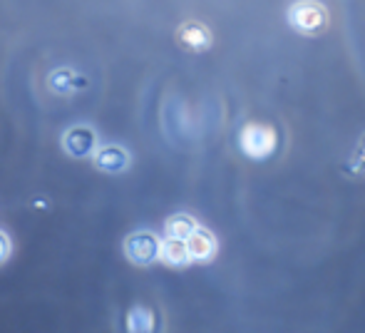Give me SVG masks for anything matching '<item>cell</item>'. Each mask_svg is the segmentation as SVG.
<instances>
[{
  "label": "cell",
  "instance_id": "1",
  "mask_svg": "<svg viewBox=\"0 0 365 333\" xmlns=\"http://www.w3.org/2000/svg\"><path fill=\"white\" fill-rule=\"evenodd\" d=\"M289 23L298 30V33L316 35L326 28L328 13L318 0H298V3H293L289 10Z\"/></svg>",
  "mask_w": 365,
  "mask_h": 333
},
{
  "label": "cell",
  "instance_id": "4",
  "mask_svg": "<svg viewBox=\"0 0 365 333\" xmlns=\"http://www.w3.org/2000/svg\"><path fill=\"white\" fill-rule=\"evenodd\" d=\"M65 155L73 160H87L97 150V132L90 125H73L60 140Z\"/></svg>",
  "mask_w": 365,
  "mask_h": 333
},
{
  "label": "cell",
  "instance_id": "10",
  "mask_svg": "<svg viewBox=\"0 0 365 333\" xmlns=\"http://www.w3.org/2000/svg\"><path fill=\"white\" fill-rule=\"evenodd\" d=\"M194 229H197V222H194V217H189V214H172V217L167 219V224H164L167 237H179V239H187Z\"/></svg>",
  "mask_w": 365,
  "mask_h": 333
},
{
  "label": "cell",
  "instance_id": "8",
  "mask_svg": "<svg viewBox=\"0 0 365 333\" xmlns=\"http://www.w3.org/2000/svg\"><path fill=\"white\" fill-rule=\"evenodd\" d=\"M159 259L169 266H187L192 261L187 249V239H179V237H167L159 247Z\"/></svg>",
  "mask_w": 365,
  "mask_h": 333
},
{
  "label": "cell",
  "instance_id": "9",
  "mask_svg": "<svg viewBox=\"0 0 365 333\" xmlns=\"http://www.w3.org/2000/svg\"><path fill=\"white\" fill-rule=\"evenodd\" d=\"M85 85H87V80L80 78V75L70 68H58L48 80V87L55 95H73L75 90H80V87H85Z\"/></svg>",
  "mask_w": 365,
  "mask_h": 333
},
{
  "label": "cell",
  "instance_id": "11",
  "mask_svg": "<svg viewBox=\"0 0 365 333\" xmlns=\"http://www.w3.org/2000/svg\"><path fill=\"white\" fill-rule=\"evenodd\" d=\"M154 329V314L145 306H135L127 314V331L132 333H149Z\"/></svg>",
  "mask_w": 365,
  "mask_h": 333
},
{
  "label": "cell",
  "instance_id": "12",
  "mask_svg": "<svg viewBox=\"0 0 365 333\" xmlns=\"http://www.w3.org/2000/svg\"><path fill=\"white\" fill-rule=\"evenodd\" d=\"M10 251H13V244H10V237L5 232H0V264L8 261Z\"/></svg>",
  "mask_w": 365,
  "mask_h": 333
},
{
  "label": "cell",
  "instance_id": "3",
  "mask_svg": "<svg viewBox=\"0 0 365 333\" xmlns=\"http://www.w3.org/2000/svg\"><path fill=\"white\" fill-rule=\"evenodd\" d=\"M162 239L152 232H132L125 239V256L137 266H149L159 259Z\"/></svg>",
  "mask_w": 365,
  "mask_h": 333
},
{
  "label": "cell",
  "instance_id": "7",
  "mask_svg": "<svg viewBox=\"0 0 365 333\" xmlns=\"http://www.w3.org/2000/svg\"><path fill=\"white\" fill-rule=\"evenodd\" d=\"M187 249H189V256H192V261H212L214 256H217L219 247H217V239H214L212 232L197 227L187 237Z\"/></svg>",
  "mask_w": 365,
  "mask_h": 333
},
{
  "label": "cell",
  "instance_id": "5",
  "mask_svg": "<svg viewBox=\"0 0 365 333\" xmlns=\"http://www.w3.org/2000/svg\"><path fill=\"white\" fill-rule=\"evenodd\" d=\"M177 40L184 50L189 53H204V50L212 48V30L207 28L199 20H187L184 25H179L177 30Z\"/></svg>",
  "mask_w": 365,
  "mask_h": 333
},
{
  "label": "cell",
  "instance_id": "6",
  "mask_svg": "<svg viewBox=\"0 0 365 333\" xmlns=\"http://www.w3.org/2000/svg\"><path fill=\"white\" fill-rule=\"evenodd\" d=\"M92 160H95V167L105 174H122L127 167H130L132 157L125 147L120 145H105V147H97L92 152Z\"/></svg>",
  "mask_w": 365,
  "mask_h": 333
},
{
  "label": "cell",
  "instance_id": "2",
  "mask_svg": "<svg viewBox=\"0 0 365 333\" xmlns=\"http://www.w3.org/2000/svg\"><path fill=\"white\" fill-rule=\"evenodd\" d=\"M241 152L251 160H264L276 150V132L269 125H246L239 137Z\"/></svg>",
  "mask_w": 365,
  "mask_h": 333
}]
</instances>
